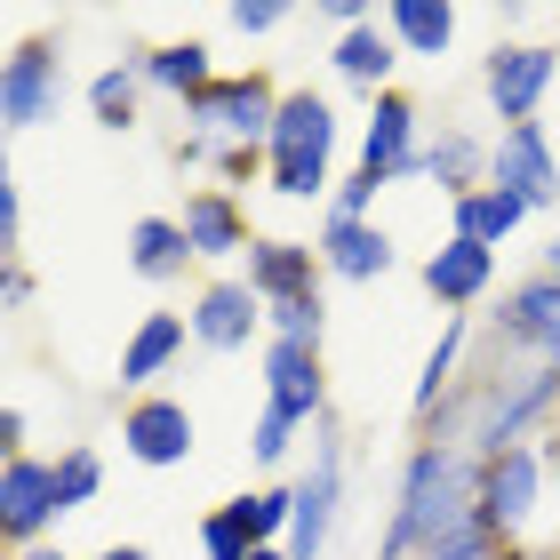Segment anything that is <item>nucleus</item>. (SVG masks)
I'll return each mask as SVG.
<instances>
[{"label": "nucleus", "instance_id": "obj_20", "mask_svg": "<svg viewBox=\"0 0 560 560\" xmlns=\"http://www.w3.org/2000/svg\"><path fill=\"white\" fill-rule=\"evenodd\" d=\"M185 337H192L185 313H144V320L129 328V345H120V385L144 400V385H161V376L185 361Z\"/></svg>", "mask_w": 560, "mask_h": 560}, {"label": "nucleus", "instance_id": "obj_21", "mask_svg": "<svg viewBox=\"0 0 560 560\" xmlns=\"http://www.w3.org/2000/svg\"><path fill=\"white\" fill-rule=\"evenodd\" d=\"M489 152H497V137H472V129H441V137L424 144L417 176H424V185H441L448 200H465V192H480V185H489Z\"/></svg>", "mask_w": 560, "mask_h": 560}, {"label": "nucleus", "instance_id": "obj_23", "mask_svg": "<svg viewBox=\"0 0 560 560\" xmlns=\"http://www.w3.org/2000/svg\"><path fill=\"white\" fill-rule=\"evenodd\" d=\"M328 65H337V81L345 89H361L369 105L393 89V65H400V40L385 33V16L361 24V33H337V48H328Z\"/></svg>", "mask_w": 560, "mask_h": 560}, {"label": "nucleus", "instance_id": "obj_25", "mask_svg": "<svg viewBox=\"0 0 560 560\" xmlns=\"http://www.w3.org/2000/svg\"><path fill=\"white\" fill-rule=\"evenodd\" d=\"M456 24H465V16H456L448 0H393V9H385V33L400 40V57H448Z\"/></svg>", "mask_w": 560, "mask_h": 560}, {"label": "nucleus", "instance_id": "obj_6", "mask_svg": "<svg viewBox=\"0 0 560 560\" xmlns=\"http://www.w3.org/2000/svg\"><path fill=\"white\" fill-rule=\"evenodd\" d=\"M345 521V432L313 424V456L296 472V521H289V560H328V537Z\"/></svg>", "mask_w": 560, "mask_h": 560}, {"label": "nucleus", "instance_id": "obj_37", "mask_svg": "<svg viewBox=\"0 0 560 560\" xmlns=\"http://www.w3.org/2000/svg\"><path fill=\"white\" fill-rule=\"evenodd\" d=\"M0 304H9V313L33 304V272H24V265H0Z\"/></svg>", "mask_w": 560, "mask_h": 560}, {"label": "nucleus", "instance_id": "obj_27", "mask_svg": "<svg viewBox=\"0 0 560 560\" xmlns=\"http://www.w3.org/2000/svg\"><path fill=\"white\" fill-rule=\"evenodd\" d=\"M137 113H144V72H137V57H113L89 81V120H96V129H113V137H129Z\"/></svg>", "mask_w": 560, "mask_h": 560}, {"label": "nucleus", "instance_id": "obj_12", "mask_svg": "<svg viewBox=\"0 0 560 560\" xmlns=\"http://www.w3.org/2000/svg\"><path fill=\"white\" fill-rule=\"evenodd\" d=\"M417 280H424V296L441 304L448 320H472L480 304L497 296V248H480V241H432L424 248V265H417Z\"/></svg>", "mask_w": 560, "mask_h": 560}, {"label": "nucleus", "instance_id": "obj_44", "mask_svg": "<svg viewBox=\"0 0 560 560\" xmlns=\"http://www.w3.org/2000/svg\"><path fill=\"white\" fill-rule=\"evenodd\" d=\"M0 560H16V552H0Z\"/></svg>", "mask_w": 560, "mask_h": 560}, {"label": "nucleus", "instance_id": "obj_40", "mask_svg": "<svg viewBox=\"0 0 560 560\" xmlns=\"http://www.w3.org/2000/svg\"><path fill=\"white\" fill-rule=\"evenodd\" d=\"M16 560H72L65 545H33V552H16Z\"/></svg>", "mask_w": 560, "mask_h": 560}, {"label": "nucleus", "instance_id": "obj_31", "mask_svg": "<svg viewBox=\"0 0 560 560\" xmlns=\"http://www.w3.org/2000/svg\"><path fill=\"white\" fill-rule=\"evenodd\" d=\"M424 560H521V552L504 545V537H497L489 521H465V528H456V537H441V545H432Z\"/></svg>", "mask_w": 560, "mask_h": 560}, {"label": "nucleus", "instance_id": "obj_45", "mask_svg": "<svg viewBox=\"0 0 560 560\" xmlns=\"http://www.w3.org/2000/svg\"><path fill=\"white\" fill-rule=\"evenodd\" d=\"M552 441H560V432H552Z\"/></svg>", "mask_w": 560, "mask_h": 560}, {"label": "nucleus", "instance_id": "obj_7", "mask_svg": "<svg viewBox=\"0 0 560 560\" xmlns=\"http://www.w3.org/2000/svg\"><path fill=\"white\" fill-rule=\"evenodd\" d=\"M480 345L489 352H513V361H545L560 369V280L537 265L528 280H513V289L497 296L489 328H480Z\"/></svg>", "mask_w": 560, "mask_h": 560}, {"label": "nucleus", "instance_id": "obj_8", "mask_svg": "<svg viewBox=\"0 0 560 560\" xmlns=\"http://www.w3.org/2000/svg\"><path fill=\"white\" fill-rule=\"evenodd\" d=\"M552 81H560V40H497L489 57H480V96H489V113L504 129L537 120Z\"/></svg>", "mask_w": 560, "mask_h": 560}, {"label": "nucleus", "instance_id": "obj_33", "mask_svg": "<svg viewBox=\"0 0 560 560\" xmlns=\"http://www.w3.org/2000/svg\"><path fill=\"white\" fill-rule=\"evenodd\" d=\"M296 432H304V424H289L280 409H265L257 424H248V456H257L265 472H280V465H289V448H296Z\"/></svg>", "mask_w": 560, "mask_h": 560}, {"label": "nucleus", "instance_id": "obj_30", "mask_svg": "<svg viewBox=\"0 0 560 560\" xmlns=\"http://www.w3.org/2000/svg\"><path fill=\"white\" fill-rule=\"evenodd\" d=\"M265 337H280V345H313V352H320V337H328V296L313 289V296L265 304Z\"/></svg>", "mask_w": 560, "mask_h": 560}, {"label": "nucleus", "instance_id": "obj_32", "mask_svg": "<svg viewBox=\"0 0 560 560\" xmlns=\"http://www.w3.org/2000/svg\"><path fill=\"white\" fill-rule=\"evenodd\" d=\"M200 552H209V560H257V545H248V528H241L233 504L200 513Z\"/></svg>", "mask_w": 560, "mask_h": 560}, {"label": "nucleus", "instance_id": "obj_1", "mask_svg": "<svg viewBox=\"0 0 560 560\" xmlns=\"http://www.w3.org/2000/svg\"><path fill=\"white\" fill-rule=\"evenodd\" d=\"M560 432V369L545 361H513V352H489L465 369V385L448 393V409L424 424V441H448L465 456H504V448H528V441H552Z\"/></svg>", "mask_w": 560, "mask_h": 560}, {"label": "nucleus", "instance_id": "obj_28", "mask_svg": "<svg viewBox=\"0 0 560 560\" xmlns=\"http://www.w3.org/2000/svg\"><path fill=\"white\" fill-rule=\"evenodd\" d=\"M233 513H241V528H248V545H289V521H296V480H272V489H248V497H233Z\"/></svg>", "mask_w": 560, "mask_h": 560}, {"label": "nucleus", "instance_id": "obj_9", "mask_svg": "<svg viewBox=\"0 0 560 560\" xmlns=\"http://www.w3.org/2000/svg\"><path fill=\"white\" fill-rule=\"evenodd\" d=\"M57 456H0V537L9 552H33V545H57Z\"/></svg>", "mask_w": 560, "mask_h": 560}, {"label": "nucleus", "instance_id": "obj_29", "mask_svg": "<svg viewBox=\"0 0 560 560\" xmlns=\"http://www.w3.org/2000/svg\"><path fill=\"white\" fill-rule=\"evenodd\" d=\"M96 497H105V456H96L89 441L57 448V504H65V521H72V513H89Z\"/></svg>", "mask_w": 560, "mask_h": 560}, {"label": "nucleus", "instance_id": "obj_35", "mask_svg": "<svg viewBox=\"0 0 560 560\" xmlns=\"http://www.w3.org/2000/svg\"><path fill=\"white\" fill-rule=\"evenodd\" d=\"M224 24H233V33H280V24H289V0H233V9H224Z\"/></svg>", "mask_w": 560, "mask_h": 560}, {"label": "nucleus", "instance_id": "obj_13", "mask_svg": "<svg viewBox=\"0 0 560 560\" xmlns=\"http://www.w3.org/2000/svg\"><path fill=\"white\" fill-rule=\"evenodd\" d=\"M192 448H200V424H192L185 400L144 393V400L120 409V456H137L152 472H176V465H192Z\"/></svg>", "mask_w": 560, "mask_h": 560}, {"label": "nucleus", "instance_id": "obj_22", "mask_svg": "<svg viewBox=\"0 0 560 560\" xmlns=\"http://www.w3.org/2000/svg\"><path fill=\"white\" fill-rule=\"evenodd\" d=\"M209 57H217L209 40H161V48H144V57H137V72H144V89H161V96H176V105H192V96H209V89L224 81Z\"/></svg>", "mask_w": 560, "mask_h": 560}, {"label": "nucleus", "instance_id": "obj_5", "mask_svg": "<svg viewBox=\"0 0 560 560\" xmlns=\"http://www.w3.org/2000/svg\"><path fill=\"white\" fill-rule=\"evenodd\" d=\"M280 96L265 72H224L209 96H192L185 105V161H217L224 144H272V120H280Z\"/></svg>", "mask_w": 560, "mask_h": 560}, {"label": "nucleus", "instance_id": "obj_2", "mask_svg": "<svg viewBox=\"0 0 560 560\" xmlns=\"http://www.w3.org/2000/svg\"><path fill=\"white\" fill-rule=\"evenodd\" d=\"M465 521H480V456L448 448V441H417L409 456H400L376 560H424L441 537H456Z\"/></svg>", "mask_w": 560, "mask_h": 560}, {"label": "nucleus", "instance_id": "obj_42", "mask_svg": "<svg viewBox=\"0 0 560 560\" xmlns=\"http://www.w3.org/2000/svg\"><path fill=\"white\" fill-rule=\"evenodd\" d=\"M257 560H289V545H265V552H257Z\"/></svg>", "mask_w": 560, "mask_h": 560}, {"label": "nucleus", "instance_id": "obj_3", "mask_svg": "<svg viewBox=\"0 0 560 560\" xmlns=\"http://www.w3.org/2000/svg\"><path fill=\"white\" fill-rule=\"evenodd\" d=\"M480 521L513 552H560V441H528L480 465Z\"/></svg>", "mask_w": 560, "mask_h": 560}, {"label": "nucleus", "instance_id": "obj_10", "mask_svg": "<svg viewBox=\"0 0 560 560\" xmlns=\"http://www.w3.org/2000/svg\"><path fill=\"white\" fill-rule=\"evenodd\" d=\"M65 105V40L57 33H33L9 48V65H0V120L24 137L40 129V120H57Z\"/></svg>", "mask_w": 560, "mask_h": 560}, {"label": "nucleus", "instance_id": "obj_36", "mask_svg": "<svg viewBox=\"0 0 560 560\" xmlns=\"http://www.w3.org/2000/svg\"><path fill=\"white\" fill-rule=\"evenodd\" d=\"M16 248H24V192L9 176V185H0V265H16Z\"/></svg>", "mask_w": 560, "mask_h": 560}, {"label": "nucleus", "instance_id": "obj_24", "mask_svg": "<svg viewBox=\"0 0 560 560\" xmlns=\"http://www.w3.org/2000/svg\"><path fill=\"white\" fill-rule=\"evenodd\" d=\"M528 217H537V209H528L521 192H504V185H480L465 200H448V233L456 241H480V248H504Z\"/></svg>", "mask_w": 560, "mask_h": 560}, {"label": "nucleus", "instance_id": "obj_18", "mask_svg": "<svg viewBox=\"0 0 560 560\" xmlns=\"http://www.w3.org/2000/svg\"><path fill=\"white\" fill-rule=\"evenodd\" d=\"M320 272H337V280H361V289H369V280H385L393 265H400V248H393V233H385V224H352V217H320Z\"/></svg>", "mask_w": 560, "mask_h": 560}, {"label": "nucleus", "instance_id": "obj_43", "mask_svg": "<svg viewBox=\"0 0 560 560\" xmlns=\"http://www.w3.org/2000/svg\"><path fill=\"white\" fill-rule=\"evenodd\" d=\"M521 560H560V552H521Z\"/></svg>", "mask_w": 560, "mask_h": 560}, {"label": "nucleus", "instance_id": "obj_16", "mask_svg": "<svg viewBox=\"0 0 560 560\" xmlns=\"http://www.w3.org/2000/svg\"><path fill=\"white\" fill-rule=\"evenodd\" d=\"M192 345H209V352H241V345H257L265 337V296L248 289L241 272H224V280H209V289L192 296Z\"/></svg>", "mask_w": 560, "mask_h": 560}, {"label": "nucleus", "instance_id": "obj_17", "mask_svg": "<svg viewBox=\"0 0 560 560\" xmlns=\"http://www.w3.org/2000/svg\"><path fill=\"white\" fill-rule=\"evenodd\" d=\"M176 224H185V241H192V257H200V265H233V257H248V248H257V233H248V209H241V192H224V185H200V192H185Z\"/></svg>", "mask_w": 560, "mask_h": 560}, {"label": "nucleus", "instance_id": "obj_15", "mask_svg": "<svg viewBox=\"0 0 560 560\" xmlns=\"http://www.w3.org/2000/svg\"><path fill=\"white\" fill-rule=\"evenodd\" d=\"M265 409H280L289 424H328V369L313 345H280L265 337Z\"/></svg>", "mask_w": 560, "mask_h": 560}, {"label": "nucleus", "instance_id": "obj_11", "mask_svg": "<svg viewBox=\"0 0 560 560\" xmlns=\"http://www.w3.org/2000/svg\"><path fill=\"white\" fill-rule=\"evenodd\" d=\"M417 161H424V105L409 89H385L361 120V161L352 168H361L369 185H409Z\"/></svg>", "mask_w": 560, "mask_h": 560}, {"label": "nucleus", "instance_id": "obj_4", "mask_svg": "<svg viewBox=\"0 0 560 560\" xmlns=\"http://www.w3.org/2000/svg\"><path fill=\"white\" fill-rule=\"evenodd\" d=\"M337 144H345L337 105L320 89H289L280 96V120H272V144H265V161H272L265 185L280 200H328L337 192Z\"/></svg>", "mask_w": 560, "mask_h": 560}, {"label": "nucleus", "instance_id": "obj_19", "mask_svg": "<svg viewBox=\"0 0 560 560\" xmlns=\"http://www.w3.org/2000/svg\"><path fill=\"white\" fill-rule=\"evenodd\" d=\"M241 265H248L241 280H248L265 304H289V296H313V289H320V248H313V241H272V233H265Z\"/></svg>", "mask_w": 560, "mask_h": 560}, {"label": "nucleus", "instance_id": "obj_39", "mask_svg": "<svg viewBox=\"0 0 560 560\" xmlns=\"http://www.w3.org/2000/svg\"><path fill=\"white\" fill-rule=\"evenodd\" d=\"M89 560H152L144 545H105V552H89Z\"/></svg>", "mask_w": 560, "mask_h": 560}, {"label": "nucleus", "instance_id": "obj_41", "mask_svg": "<svg viewBox=\"0 0 560 560\" xmlns=\"http://www.w3.org/2000/svg\"><path fill=\"white\" fill-rule=\"evenodd\" d=\"M545 272H552V280H560V233H552V248H545Z\"/></svg>", "mask_w": 560, "mask_h": 560}, {"label": "nucleus", "instance_id": "obj_38", "mask_svg": "<svg viewBox=\"0 0 560 560\" xmlns=\"http://www.w3.org/2000/svg\"><path fill=\"white\" fill-rule=\"evenodd\" d=\"M24 441H33V424H24V409L9 400V409H0V456H24Z\"/></svg>", "mask_w": 560, "mask_h": 560}, {"label": "nucleus", "instance_id": "obj_26", "mask_svg": "<svg viewBox=\"0 0 560 560\" xmlns=\"http://www.w3.org/2000/svg\"><path fill=\"white\" fill-rule=\"evenodd\" d=\"M185 265H200V257H192L176 217H137L129 224V272L137 280H185Z\"/></svg>", "mask_w": 560, "mask_h": 560}, {"label": "nucleus", "instance_id": "obj_14", "mask_svg": "<svg viewBox=\"0 0 560 560\" xmlns=\"http://www.w3.org/2000/svg\"><path fill=\"white\" fill-rule=\"evenodd\" d=\"M489 185L521 192L528 209H552V200H560V152H552V129H545V120L497 129V152H489Z\"/></svg>", "mask_w": 560, "mask_h": 560}, {"label": "nucleus", "instance_id": "obj_34", "mask_svg": "<svg viewBox=\"0 0 560 560\" xmlns=\"http://www.w3.org/2000/svg\"><path fill=\"white\" fill-rule=\"evenodd\" d=\"M376 200H385V185H369L361 168L337 176V192H328V217H352V224H369L376 217Z\"/></svg>", "mask_w": 560, "mask_h": 560}]
</instances>
